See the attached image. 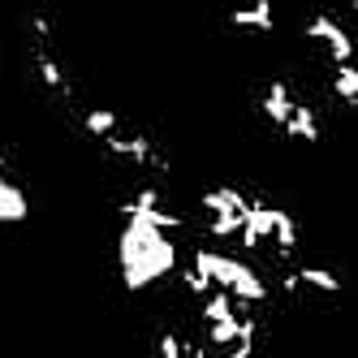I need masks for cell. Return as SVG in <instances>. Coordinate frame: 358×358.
Listing matches in <instances>:
<instances>
[{
    "mask_svg": "<svg viewBox=\"0 0 358 358\" xmlns=\"http://www.w3.org/2000/svg\"><path fill=\"white\" fill-rule=\"evenodd\" d=\"M27 216H31V199H27V190L0 177V224H22Z\"/></svg>",
    "mask_w": 358,
    "mask_h": 358,
    "instance_id": "7",
    "label": "cell"
},
{
    "mask_svg": "<svg viewBox=\"0 0 358 358\" xmlns=\"http://www.w3.org/2000/svg\"><path fill=\"white\" fill-rule=\"evenodd\" d=\"M190 268H199L216 289H224L234 302H268V294H272V289H268V280L255 272L250 264H242L238 255L212 250V246H194Z\"/></svg>",
    "mask_w": 358,
    "mask_h": 358,
    "instance_id": "2",
    "label": "cell"
},
{
    "mask_svg": "<svg viewBox=\"0 0 358 358\" xmlns=\"http://www.w3.org/2000/svg\"><path fill=\"white\" fill-rule=\"evenodd\" d=\"M280 134H289V138H302V143H320L324 134H320V121H315V108L311 104H294V117H289V125Z\"/></svg>",
    "mask_w": 358,
    "mask_h": 358,
    "instance_id": "9",
    "label": "cell"
},
{
    "mask_svg": "<svg viewBox=\"0 0 358 358\" xmlns=\"http://www.w3.org/2000/svg\"><path fill=\"white\" fill-rule=\"evenodd\" d=\"M199 203H203V212H208V216H242L246 220V212H250L255 199H246L234 186H216V190H203Z\"/></svg>",
    "mask_w": 358,
    "mask_h": 358,
    "instance_id": "6",
    "label": "cell"
},
{
    "mask_svg": "<svg viewBox=\"0 0 358 358\" xmlns=\"http://www.w3.org/2000/svg\"><path fill=\"white\" fill-rule=\"evenodd\" d=\"M186 354H190V358H216V354H212V345H190Z\"/></svg>",
    "mask_w": 358,
    "mask_h": 358,
    "instance_id": "16",
    "label": "cell"
},
{
    "mask_svg": "<svg viewBox=\"0 0 358 358\" xmlns=\"http://www.w3.org/2000/svg\"><path fill=\"white\" fill-rule=\"evenodd\" d=\"M306 39L324 48L328 65H354V57H358V43L350 39V31L332 13H315L311 22H306Z\"/></svg>",
    "mask_w": 358,
    "mask_h": 358,
    "instance_id": "3",
    "label": "cell"
},
{
    "mask_svg": "<svg viewBox=\"0 0 358 358\" xmlns=\"http://www.w3.org/2000/svg\"><path fill=\"white\" fill-rule=\"evenodd\" d=\"M208 234L212 238H238L242 234V216H208Z\"/></svg>",
    "mask_w": 358,
    "mask_h": 358,
    "instance_id": "14",
    "label": "cell"
},
{
    "mask_svg": "<svg viewBox=\"0 0 358 358\" xmlns=\"http://www.w3.org/2000/svg\"><path fill=\"white\" fill-rule=\"evenodd\" d=\"M125 224L117 234V272L125 289H147L164 280L169 272H177V246L164 229H156L151 220H143L138 212H121Z\"/></svg>",
    "mask_w": 358,
    "mask_h": 358,
    "instance_id": "1",
    "label": "cell"
},
{
    "mask_svg": "<svg viewBox=\"0 0 358 358\" xmlns=\"http://www.w3.org/2000/svg\"><path fill=\"white\" fill-rule=\"evenodd\" d=\"M199 315H203V324H216V320H229V315H238V302L229 298L224 289H212L208 298H203V306H199Z\"/></svg>",
    "mask_w": 358,
    "mask_h": 358,
    "instance_id": "13",
    "label": "cell"
},
{
    "mask_svg": "<svg viewBox=\"0 0 358 358\" xmlns=\"http://www.w3.org/2000/svg\"><path fill=\"white\" fill-rule=\"evenodd\" d=\"M156 354H160V358H186V345H182V337H177V332H160Z\"/></svg>",
    "mask_w": 358,
    "mask_h": 358,
    "instance_id": "15",
    "label": "cell"
},
{
    "mask_svg": "<svg viewBox=\"0 0 358 358\" xmlns=\"http://www.w3.org/2000/svg\"><path fill=\"white\" fill-rule=\"evenodd\" d=\"M328 87H332V95H337L341 104L358 108V69H354V65H332Z\"/></svg>",
    "mask_w": 358,
    "mask_h": 358,
    "instance_id": "10",
    "label": "cell"
},
{
    "mask_svg": "<svg viewBox=\"0 0 358 358\" xmlns=\"http://www.w3.org/2000/svg\"><path fill=\"white\" fill-rule=\"evenodd\" d=\"M350 9H354V13H358V0H350Z\"/></svg>",
    "mask_w": 358,
    "mask_h": 358,
    "instance_id": "17",
    "label": "cell"
},
{
    "mask_svg": "<svg viewBox=\"0 0 358 358\" xmlns=\"http://www.w3.org/2000/svg\"><path fill=\"white\" fill-rule=\"evenodd\" d=\"M224 17H229V27H238V31L276 35V13H272V0H238V5L229 9Z\"/></svg>",
    "mask_w": 358,
    "mask_h": 358,
    "instance_id": "4",
    "label": "cell"
},
{
    "mask_svg": "<svg viewBox=\"0 0 358 358\" xmlns=\"http://www.w3.org/2000/svg\"><path fill=\"white\" fill-rule=\"evenodd\" d=\"M298 280H302L306 289H320V294H341V289H345L337 272H332V268H315V264L298 268Z\"/></svg>",
    "mask_w": 358,
    "mask_h": 358,
    "instance_id": "12",
    "label": "cell"
},
{
    "mask_svg": "<svg viewBox=\"0 0 358 358\" xmlns=\"http://www.w3.org/2000/svg\"><path fill=\"white\" fill-rule=\"evenodd\" d=\"M294 91H289V83L285 78H272L268 87H264V95H259V113L276 125V130H285L289 125V117H294Z\"/></svg>",
    "mask_w": 358,
    "mask_h": 358,
    "instance_id": "5",
    "label": "cell"
},
{
    "mask_svg": "<svg viewBox=\"0 0 358 358\" xmlns=\"http://www.w3.org/2000/svg\"><path fill=\"white\" fill-rule=\"evenodd\" d=\"M294 250H298V220H294L285 208H276V224H272V255H276V259H289Z\"/></svg>",
    "mask_w": 358,
    "mask_h": 358,
    "instance_id": "8",
    "label": "cell"
},
{
    "mask_svg": "<svg viewBox=\"0 0 358 358\" xmlns=\"http://www.w3.org/2000/svg\"><path fill=\"white\" fill-rule=\"evenodd\" d=\"M83 130H87L91 138L104 143L108 134H117V130H121V117H117L113 108H87V113H83Z\"/></svg>",
    "mask_w": 358,
    "mask_h": 358,
    "instance_id": "11",
    "label": "cell"
}]
</instances>
